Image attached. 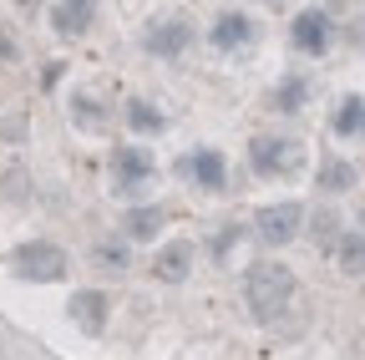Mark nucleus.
<instances>
[{
    "mask_svg": "<svg viewBox=\"0 0 365 360\" xmlns=\"http://www.w3.org/2000/svg\"><path fill=\"white\" fill-rule=\"evenodd\" d=\"M148 46H153L158 56H178L182 46H188V26H182V21H163V26H153Z\"/></svg>",
    "mask_w": 365,
    "mask_h": 360,
    "instance_id": "1a4fd4ad",
    "label": "nucleus"
},
{
    "mask_svg": "<svg viewBox=\"0 0 365 360\" xmlns=\"http://www.w3.org/2000/svg\"><path fill=\"white\" fill-rule=\"evenodd\" d=\"M319 188H325V193H350L355 188V168L350 163H325V168H319Z\"/></svg>",
    "mask_w": 365,
    "mask_h": 360,
    "instance_id": "f8f14e48",
    "label": "nucleus"
},
{
    "mask_svg": "<svg viewBox=\"0 0 365 360\" xmlns=\"http://www.w3.org/2000/svg\"><path fill=\"white\" fill-rule=\"evenodd\" d=\"M132 122H137V127H163V117H158L148 102H137V107H132Z\"/></svg>",
    "mask_w": 365,
    "mask_h": 360,
    "instance_id": "f3484780",
    "label": "nucleus"
},
{
    "mask_svg": "<svg viewBox=\"0 0 365 360\" xmlns=\"http://www.w3.org/2000/svg\"><path fill=\"white\" fill-rule=\"evenodd\" d=\"M153 229H163V213H158V208H143V213L132 218V234H137V239H148Z\"/></svg>",
    "mask_w": 365,
    "mask_h": 360,
    "instance_id": "dca6fc26",
    "label": "nucleus"
},
{
    "mask_svg": "<svg viewBox=\"0 0 365 360\" xmlns=\"http://www.w3.org/2000/svg\"><path fill=\"white\" fill-rule=\"evenodd\" d=\"M112 178L122 188H137V183H148V178H153V163L143 153H117L112 158Z\"/></svg>",
    "mask_w": 365,
    "mask_h": 360,
    "instance_id": "6e6552de",
    "label": "nucleus"
},
{
    "mask_svg": "<svg viewBox=\"0 0 365 360\" xmlns=\"http://www.w3.org/2000/svg\"><path fill=\"white\" fill-rule=\"evenodd\" d=\"M244 294H249V304H254L259 320H274V314L289 304V294H294V274H289L284 264H249Z\"/></svg>",
    "mask_w": 365,
    "mask_h": 360,
    "instance_id": "f257e3e1",
    "label": "nucleus"
},
{
    "mask_svg": "<svg viewBox=\"0 0 365 360\" xmlns=\"http://www.w3.org/2000/svg\"><path fill=\"white\" fill-rule=\"evenodd\" d=\"M360 229H365V208H360ZM360 239H365V234H360Z\"/></svg>",
    "mask_w": 365,
    "mask_h": 360,
    "instance_id": "6ab92c4d",
    "label": "nucleus"
},
{
    "mask_svg": "<svg viewBox=\"0 0 365 360\" xmlns=\"http://www.w3.org/2000/svg\"><path fill=\"white\" fill-rule=\"evenodd\" d=\"M299 223H304V208L299 203H269V208L254 213V234L264 244H289L299 234Z\"/></svg>",
    "mask_w": 365,
    "mask_h": 360,
    "instance_id": "20e7f679",
    "label": "nucleus"
},
{
    "mask_svg": "<svg viewBox=\"0 0 365 360\" xmlns=\"http://www.w3.org/2000/svg\"><path fill=\"white\" fill-rule=\"evenodd\" d=\"M102 309H107V294H97V289H86V294L71 299L76 325H86V330H102Z\"/></svg>",
    "mask_w": 365,
    "mask_h": 360,
    "instance_id": "9b49d317",
    "label": "nucleus"
},
{
    "mask_svg": "<svg viewBox=\"0 0 365 360\" xmlns=\"http://www.w3.org/2000/svg\"><path fill=\"white\" fill-rule=\"evenodd\" d=\"M249 163H254L264 178H284V173H294V168L304 163V148H299L294 138H254Z\"/></svg>",
    "mask_w": 365,
    "mask_h": 360,
    "instance_id": "7ed1b4c3",
    "label": "nucleus"
},
{
    "mask_svg": "<svg viewBox=\"0 0 365 360\" xmlns=\"http://www.w3.org/2000/svg\"><path fill=\"white\" fill-rule=\"evenodd\" d=\"M51 21H56V31L76 36V31H86V26H91V6H56V11H51Z\"/></svg>",
    "mask_w": 365,
    "mask_h": 360,
    "instance_id": "4468645a",
    "label": "nucleus"
},
{
    "mask_svg": "<svg viewBox=\"0 0 365 360\" xmlns=\"http://www.w3.org/2000/svg\"><path fill=\"white\" fill-rule=\"evenodd\" d=\"M11 269L21 279H61L66 274V249L61 244H46V239H31L11 254Z\"/></svg>",
    "mask_w": 365,
    "mask_h": 360,
    "instance_id": "f03ea898",
    "label": "nucleus"
},
{
    "mask_svg": "<svg viewBox=\"0 0 365 360\" xmlns=\"http://www.w3.org/2000/svg\"><path fill=\"white\" fill-rule=\"evenodd\" d=\"M335 132H345V138L365 132V102H360V97H345V102H340V112H335Z\"/></svg>",
    "mask_w": 365,
    "mask_h": 360,
    "instance_id": "ddd939ff",
    "label": "nucleus"
},
{
    "mask_svg": "<svg viewBox=\"0 0 365 360\" xmlns=\"http://www.w3.org/2000/svg\"><path fill=\"white\" fill-rule=\"evenodd\" d=\"M188 269H193V249H188V244H168V249L158 254V264H153V274H158L163 284H178V279H188Z\"/></svg>",
    "mask_w": 365,
    "mask_h": 360,
    "instance_id": "423d86ee",
    "label": "nucleus"
},
{
    "mask_svg": "<svg viewBox=\"0 0 365 360\" xmlns=\"http://www.w3.org/2000/svg\"><path fill=\"white\" fill-rule=\"evenodd\" d=\"M289 31H294V46H299V51H309V56L330 51V16H325V11H299Z\"/></svg>",
    "mask_w": 365,
    "mask_h": 360,
    "instance_id": "39448f33",
    "label": "nucleus"
},
{
    "mask_svg": "<svg viewBox=\"0 0 365 360\" xmlns=\"http://www.w3.org/2000/svg\"><path fill=\"white\" fill-rule=\"evenodd\" d=\"M213 41H218V46H228V51H234V46H249V41H254V21L239 16V11H228V16H218V26H213Z\"/></svg>",
    "mask_w": 365,
    "mask_h": 360,
    "instance_id": "0eeeda50",
    "label": "nucleus"
},
{
    "mask_svg": "<svg viewBox=\"0 0 365 360\" xmlns=\"http://www.w3.org/2000/svg\"><path fill=\"white\" fill-rule=\"evenodd\" d=\"M279 102H284V107H299V102H304V86H299V81H289L284 92H279Z\"/></svg>",
    "mask_w": 365,
    "mask_h": 360,
    "instance_id": "a211bd4d",
    "label": "nucleus"
},
{
    "mask_svg": "<svg viewBox=\"0 0 365 360\" xmlns=\"http://www.w3.org/2000/svg\"><path fill=\"white\" fill-rule=\"evenodd\" d=\"M193 173H198V183H208V188H223V158H218L213 148H203V153L193 158Z\"/></svg>",
    "mask_w": 365,
    "mask_h": 360,
    "instance_id": "2eb2a0df",
    "label": "nucleus"
},
{
    "mask_svg": "<svg viewBox=\"0 0 365 360\" xmlns=\"http://www.w3.org/2000/svg\"><path fill=\"white\" fill-rule=\"evenodd\" d=\"M335 259H340V269H345L350 279H365V239L360 234L335 239Z\"/></svg>",
    "mask_w": 365,
    "mask_h": 360,
    "instance_id": "9d476101",
    "label": "nucleus"
}]
</instances>
